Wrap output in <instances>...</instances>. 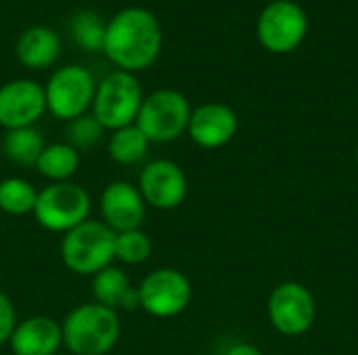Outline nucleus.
<instances>
[{
    "label": "nucleus",
    "instance_id": "obj_21",
    "mask_svg": "<svg viewBox=\"0 0 358 355\" xmlns=\"http://www.w3.org/2000/svg\"><path fill=\"white\" fill-rule=\"evenodd\" d=\"M38 201V190L36 186L19 176H8L0 180V211L6 216H29L34 213Z\"/></svg>",
    "mask_w": 358,
    "mask_h": 355
},
{
    "label": "nucleus",
    "instance_id": "obj_14",
    "mask_svg": "<svg viewBox=\"0 0 358 355\" xmlns=\"http://www.w3.org/2000/svg\"><path fill=\"white\" fill-rule=\"evenodd\" d=\"M239 130L237 113L224 103H203L191 111L187 134L201 149H220L229 144Z\"/></svg>",
    "mask_w": 358,
    "mask_h": 355
},
{
    "label": "nucleus",
    "instance_id": "obj_3",
    "mask_svg": "<svg viewBox=\"0 0 358 355\" xmlns=\"http://www.w3.org/2000/svg\"><path fill=\"white\" fill-rule=\"evenodd\" d=\"M59 255L71 274L92 278L115 262V232L101 220H86L63 234Z\"/></svg>",
    "mask_w": 358,
    "mask_h": 355
},
{
    "label": "nucleus",
    "instance_id": "obj_15",
    "mask_svg": "<svg viewBox=\"0 0 358 355\" xmlns=\"http://www.w3.org/2000/svg\"><path fill=\"white\" fill-rule=\"evenodd\" d=\"M8 347L13 355H57L63 347L61 322L50 316H29L17 322Z\"/></svg>",
    "mask_w": 358,
    "mask_h": 355
},
{
    "label": "nucleus",
    "instance_id": "obj_8",
    "mask_svg": "<svg viewBox=\"0 0 358 355\" xmlns=\"http://www.w3.org/2000/svg\"><path fill=\"white\" fill-rule=\"evenodd\" d=\"M141 310L153 318L168 320L180 316L193 297L191 280L176 268H157L151 270L138 282Z\"/></svg>",
    "mask_w": 358,
    "mask_h": 355
},
{
    "label": "nucleus",
    "instance_id": "obj_28",
    "mask_svg": "<svg viewBox=\"0 0 358 355\" xmlns=\"http://www.w3.org/2000/svg\"><path fill=\"white\" fill-rule=\"evenodd\" d=\"M57 355H69V354H57Z\"/></svg>",
    "mask_w": 358,
    "mask_h": 355
},
{
    "label": "nucleus",
    "instance_id": "obj_9",
    "mask_svg": "<svg viewBox=\"0 0 358 355\" xmlns=\"http://www.w3.org/2000/svg\"><path fill=\"white\" fill-rule=\"evenodd\" d=\"M256 33L268 52L287 54L304 42L308 33V15L294 0H273L262 8Z\"/></svg>",
    "mask_w": 358,
    "mask_h": 355
},
{
    "label": "nucleus",
    "instance_id": "obj_11",
    "mask_svg": "<svg viewBox=\"0 0 358 355\" xmlns=\"http://www.w3.org/2000/svg\"><path fill=\"white\" fill-rule=\"evenodd\" d=\"M317 316L313 293L300 282H283L268 297V320L285 337H300L310 331Z\"/></svg>",
    "mask_w": 358,
    "mask_h": 355
},
{
    "label": "nucleus",
    "instance_id": "obj_26",
    "mask_svg": "<svg viewBox=\"0 0 358 355\" xmlns=\"http://www.w3.org/2000/svg\"><path fill=\"white\" fill-rule=\"evenodd\" d=\"M224 355H262V354H260V349H258L256 345H252V343H235V345H231V347L227 349V354Z\"/></svg>",
    "mask_w": 358,
    "mask_h": 355
},
{
    "label": "nucleus",
    "instance_id": "obj_12",
    "mask_svg": "<svg viewBox=\"0 0 358 355\" xmlns=\"http://www.w3.org/2000/svg\"><path fill=\"white\" fill-rule=\"evenodd\" d=\"M46 111L44 86L34 80H13L0 86V128H34Z\"/></svg>",
    "mask_w": 358,
    "mask_h": 355
},
{
    "label": "nucleus",
    "instance_id": "obj_7",
    "mask_svg": "<svg viewBox=\"0 0 358 355\" xmlns=\"http://www.w3.org/2000/svg\"><path fill=\"white\" fill-rule=\"evenodd\" d=\"M96 82L82 65H65L57 69L44 86L46 111L61 121H71L92 109Z\"/></svg>",
    "mask_w": 358,
    "mask_h": 355
},
{
    "label": "nucleus",
    "instance_id": "obj_2",
    "mask_svg": "<svg viewBox=\"0 0 358 355\" xmlns=\"http://www.w3.org/2000/svg\"><path fill=\"white\" fill-rule=\"evenodd\" d=\"M61 333L69 355H107L120 341L122 322L115 310L90 301L76 305L63 318Z\"/></svg>",
    "mask_w": 358,
    "mask_h": 355
},
{
    "label": "nucleus",
    "instance_id": "obj_25",
    "mask_svg": "<svg viewBox=\"0 0 358 355\" xmlns=\"http://www.w3.org/2000/svg\"><path fill=\"white\" fill-rule=\"evenodd\" d=\"M17 310L6 293L0 291V345H8V339L17 326Z\"/></svg>",
    "mask_w": 358,
    "mask_h": 355
},
{
    "label": "nucleus",
    "instance_id": "obj_20",
    "mask_svg": "<svg viewBox=\"0 0 358 355\" xmlns=\"http://www.w3.org/2000/svg\"><path fill=\"white\" fill-rule=\"evenodd\" d=\"M132 289L130 276L124 268L111 264L92 276V301L111 310H120L124 295Z\"/></svg>",
    "mask_w": 358,
    "mask_h": 355
},
{
    "label": "nucleus",
    "instance_id": "obj_13",
    "mask_svg": "<svg viewBox=\"0 0 358 355\" xmlns=\"http://www.w3.org/2000/svg\"><path fill=\"white\" fill-rule=\"evenodd\" d=\"M101 222L109 226L115 234L126 230H136L143 226L147 216V203L138 192L136 184L128 180H113L101 192Z\"/></svg>",
    "mask_w": 358,
    "mask_h": 355
},
{
    "label": "nucleus",
    "instance_id": "obj_24",
    "mask_svg": "<svg viewBox=\"0 0 358 355\" xmlns=\"http://www.w3.org/2000/svg\"><path fill=\"white\" fill-rule=\"evenodd\" d=\"M105 132L107 130L94 119V115L86 113V115H82L78 119H71L67 123V140L65 142L71 144L78 153L90 151V149H94L101 142Z\"/></svg>",
    "mask_w": 358,
    "mask_h": 355
},
{
    "label": "nucleus",
    "instance_id": "obj_6",
    "mask_svg": "<svg viewBox=\"0 0 358 355\" xmlns=\"http://www.w3.org/2000/svg\"><path fill=\"white\" fill-rule=\"evenodd\" d=\"M191 105L187 96L172 88H159L143 98L136 126L153 144H166L178 140L191 119Z\"/></svg>",
    "mask_w": 358,
    "mask_h": 355
},
{
    "label": "nucleus",
    "instance_id": "obj_22",
    "mask_svg": "<svg viewBox=\"0 0 358 355\" xmlns=\"http://www.w3.org/2000/svg\"><path fill=\"white\" fill-rule=\"evenodd\" d=\"M153 253L151 236L143 230H126L115 234V262L122 266H141Z\"/></svg>",
    "mask_w": 358,
    "mask_h": 355
},
{
    "label": "nucleus",
    "instance_id": "obj_23",
    "mask_svg": "<svg viewBox=\"0 0 358 355\" xmlns=\"http://www.w3.org/2000/svg\"><path fill=\"white\" fill-rule=\"evenodd\" d=\"M105 25L101 17L92 10H80L73 21H71V36L76 44L88 52L103 50V40H105Z\"/></svg>",
    "mask_w": 358,
    "mask_h": 355
},
{
    "label": "nucleus",
    "instance_id": "obj_16",
    "mask_svg": "<svg viewBox=\"0 0 358 355\" xmlns=\"http://www.w3.org/2000/svg\"><path fill=\"white\" fill-rule=\"evenodd\" d=\"M15 52L23 67L40 71V69L50 67L59 59L61 40H59L57 31H52L50 27L34 25V27H27L19 36Z\"/></svg>",
    "mask_w": 358,
    "mask_h": 355
},
{
    "label": "nucleus",
    "instance_id": "obj_17",
    "mask_svg": "<svg viewBox=\"0 0 358 355\" xmlns=\"http://www.w3.org/2000/svg\"><path fill=\"white\" fill-rule=\"evenodd\" d=\"M80 153L67 142H50L42 149L36 169L42 178L52 182H69L80 169Z\"/></svg>",
    "mask_w": 358,
    "mask_h": 355
},
{
    "label": "nucleus",
    "instance_id": "obj_18",
    "mask_svg": "<svg viewBox=\"0 0 358 355\" xmlns=\"http://www.w3.org/2000/svg\"><path fill=\"white\" fill-rule=\"evenodd\" d=\"M149 146H151V142L147 140V136L141 132V128L136 123L113 130V132H109V138H107L109 159L124 167L138 165L147 157Z\"/></svg>",
    "mask_w": 358,
    "mask_h": 355
},
{
    "label": "nucleus",
    "instance_id": "obj_5",
    "mask_svg": "<svg viewBox=\"0 0 358 355\" xmlns=\"http://www.w3.org/2000/svg\"><path fill=\"white\" fill-rule=\"evenodd\" d=\"M143 98V86L136 75L117 69L96 84L90 113L107 132H113L136 121Z\"/></svg>",
    "mask_w": 358,
    "mask_h": 355
},
{
    "label": "nucleus",
    "instance_id": "obj_27",
    "mask_svg": "<svg viewBox=\"0 0 358 355\" xmlns=\"http://www.w3.org/2000/svg\"><path fill=\"white\" fill-rule=\"evenodd\" d=\"M357 163H358V144H357Z\"/></svg>",
    "mask_w": 358,
    "mask_h": 355
},
{
    "label": "nucleus",
    "instance_id": "obj_4",
    "mask_svg": "<svg viewBox=\"0 0 358 355\" xmlns=\"http://www.w3.org/2000/svg\"><path fill=\"white\" fill-rule=\"evenodd\" d=\"M92 199L88 190L76 182H52L38 190L34 220L48 232L65 234L90 220Z\"/></svg>",
    "mask_w": 358,
    "mask_h": 355
},
{
    "label": "nucleus",
    "instance_id": "obj_19",
    "mask_svg": "<svg viewBox=\"0 0 358 355\" xmlns=\"http://www.w3.org/2000/svg\"><path fill=\"white\" fill-rule=\"evenodd\" d=\"M46 146L42 134L36 128H19L8 130L2 138V153L4 157L21 167H36V161Z\"/></svg>",
    "mask_w": 358,
    "mask_h": 355
},
{
    "label": "nucleus",
    "instance_id": "obj_1",
    "mask_svg": "<svg viewBox=\"0 0 358 355\" xmlns=\"http://www.w3.org/2000/svg\"><path fill=\"white\" fill-rule=\"evenodd\" d=\"M162 50V27L157 17L143 6L122 8L105 25L103 52L128 73L143 71L155 63Z\"/></svg>",
    "mask_w": 358,
    "mask_h": 355
},
{
    "label": "nucleus",
    "instance_id": "obj_10",
    "mask_svg": "<svg viewBox=\"0 0 358 355\" xmlns=\"http://www.w3.org/2000/svg\"><path fill=\"white\" fill-rule=\"evenodd\" d=\"M147 207L157 211H172L180 207L189 195V180L185 169L170 159H153L143 165L136 182Z\"/></svg>",
    "mask_w": 358,
    "mask_h": 355
}]
</instances>
